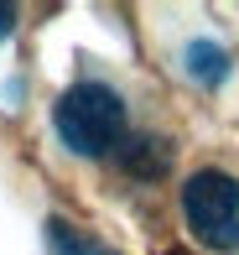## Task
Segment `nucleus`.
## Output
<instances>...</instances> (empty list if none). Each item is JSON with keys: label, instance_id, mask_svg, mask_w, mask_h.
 Returning <instances> with one entry per match:
<instances>
[{"label": "nucleus", "instance_id": "obj_5", "mask_svg": "<svg viewBox=\"0 0 239 255\" xmlns=\"http://www.w3.org/2000/svg\"><path fill=\"white\" fill-rule=\"evenodd\" d=\"M187 73L198 78V84H224V78H229V52H224L219 42H192L187 47Z\"/></svg>", "mask_w": 239, "mask_h": 255}, {"label": "nucleus", "instance_id": "obj_3", "mask_svg": "<svg viewBox=\"0 0 239 255\" xmlns=\"http://www.w3.org/2000/svg\"><path fill=\"white\" fill-rule=\"evenodd\" d=\"M120 167L130 172V177H161V172L172 167V146L156 141V135H141V141L120 146Z\"/></svg>", "mask_w": 239, "mask_h": 255}, {"label": "nucleus", "instance_id": "obj_1", "mask_svg": "<svg viewBox=\"0 0 239 255\" xmlns=\"http://www.w3.org/2000/svg\"><path fill=\"white\" fill-rule=\"evenodd\" d=\"M52 125H58L63 146L78 156H104L125 135V99L109 84H73L52 104Z\"/></svg>", "mask_w": 239, "mask_h": 255}, {"label": "nucleus", "instance_id": "obj_4", "mask_svg": "<svg viewBox=\"0 0 239 255\" xmlns=\"http://www.w3.org/2000/svg\"><path fill=\"white\" fill-rule=\"evenodd\" d=\"M47 245H52V255H115L109 245H99L94 235L73 229L68 219H52V224H47Z\"/></svg>", "mask_w": 239, "mask_h": 255}, {"label": "nucleus", "instance_id": "obj_6", "mask_svg": "<svg viewBox=\"0 0 239 255\" xmlns=\"http://www.w3.org/2000/svg\"><path fill=\"white\" fill-rule=\"evenodd\" d=\"M10 26H16V10H10V5H0V42L10 37Z\"/></svg>", "mask_w": 239, "mask_h": 255}, {"label": "nucleus", "instance_id": "obj_7", "mask_svg": "<svg viewBox=\"0 0 239 255\" xmlns=\"http://www.w3.org/2000/svg\"><path fill=\"white\" fill-rule=\"evenodd\" d=\"M166 255H192V250H166Z\"/></svg>", "mask_w": 239, "mask_h": 255}, {"label": "nucleus", "instance_id": "obj_2", "mask_svg": "<svg viewBox=\"0 0 239 255\" xmlns=\"http://www.w3.org/2000/svg\"><path fill=\"white\" fill-rule=\"evenodd\" d=\"M182 219L208 250H234L239 245V182L219 167H203L182 188Z\"/></svg>", "mask_w": 239, "mask_h": 255}]
</instances>
